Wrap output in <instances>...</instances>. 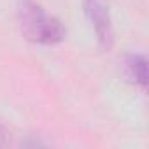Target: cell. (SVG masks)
I'll list each match as a JSON object with an SVG mask.
<instances>
[{
    "instance_id": "obj_1",
    "label": "cell",
    "mask_w": 149,
    "mask_h": 149,
    "mask_svg": "<svg viewBox=\"0 0 149 149\" xmlns=\"http://www.w3.org/2000/svg\"><path fill=\"white\" fill-rule=\"evenodd\" d=\"M18 21L25 39L40 46L60 44L67 35L63 23L56 16L49 14L40 4L32 0H25L19 6Z\"/></svg>"
},
{
    "instance_id": "obj_3",
    "label": "cell",
    "mask_w": 149,
    "mask_h": 149,
    "mask_svg": "<svg viewBox=\"0 0 149 149\" xmlns=\"http://www.w3.org/2000/svg\"><path fill=\"white\" fill-rule=\"evenodd\" d=\"M125 76L135 86H147V58L142 53H128L125 56Z\"/></svg>"
},
{
    "instance_id": "obj_2",
    "label": "cell",
    "mask_w": 149,
    "mask_h": 149,
    "mask_svg": "<svg viewBox=\"0 0 149 149\" xmlns=\"http://www.w3.org/2000/svg\"><path fill=\"white\" fill-rule=\"evenodd\" d=\"M84 14L97 35L98 44L104 49H111L114 42V30L111 19V9L107 0H83Z\"/></svg>"
}]
</instances>
